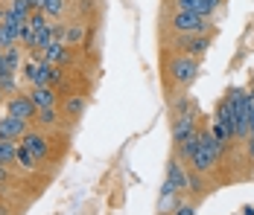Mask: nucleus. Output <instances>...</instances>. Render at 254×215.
Instances as JSON below:
<instances>
[{
  "label": "nucleus",
  "instance_id": "nucleus-1",
  "mask_svg": "<svg viewBox=\"0 0 254 215\" xmlns=\"http://www.w3.org/2000/svg\"><path fill=\"white\" fill-rule=\"evenodd\" d=\"M222 148H225V143H219L210 131H199V148H196V154L190 157V160H193V169H196V172L213 169V163L222 157Z\"/></svg>",
  "mask_w": 254,
  "mask_h": 215
},
{
  "label": "nucleus",
  "instance_id": "nucleus-2",
  "mask_svg": "<svg viewBox=\"0 0 254 215\" xmlns=\"http://www.w3.org/2000/svg\"><path fill=\"white\" fill-rule=\"evenodd\" d=\"M170 24H173V29L178 35H204L207 32V18L196 15V12H178L176 9Z\"/></svg>",
  "mask_w": 254,
  "mask_h": 215
},
{
  "label": "nucleus",
  "instance_id": "nucleus-3",
  "mask_svg": "<svg viewBox=\"0 0 254 215\" xmlns=\"http://www.w3.org/2000/svg\"><path fill=\"white\" fill-rule=\"evenodd\" d=\"M234 96V114H237V128H234V140H246L249 137V93L246 90H231Z\"/></svg>",
  "mask_w": 254,
  "mask_h": 215
},
{
  "label": "nucleus",
  "instance_id": "nucleus-4",
  "mask_svg": "<svg viewBox=\"0 0 254 215\" xmlns=\"http://www.w3.org/2000/svg\"><path fill=\"white\" fill-rule=\"evenodd\" d=\"M196 70H199V64H196V58H190V55H176V58L170 61V73H173V79H176L178 85L193 82V79H196Z\"/></svg>",
  "mask_w": 254,
  "mask_h": 215
},
{
  "label": "nucleus",
  "instance_id": "nucleus-5",
  "mask_svg": "<svg viewBox=\"0 0 254 215\" xmlns=\"http://www.w3.org/2000/svg\"><path fill=\"white\" fill-rule=\"evenodd\" d=\"M6 114H12V117H21V120H35V114H38V108H35V102L29 99V93L26 96H12L9 102H6Z\"/></svg>",
  "mask_w": 254,
  "mask_h": 215
},
{
  "label": "nucleus",
  "instance_id": "nucleus-6",
  "mask_svg": "<svg viewBox=\"0 0 254 215\" xmlns=\"http://www.w3.org/2000/svg\"><path fill=\"white\" fill-rule=\"evenodd\" d=\"M26 131H29V125H26V120H21V117L6 114V117L0 120V137H3V140H21Z\"/></svg>",
  "mask_w": 254,
  "mask_h": 215
},
{
  "label": "nucleus",
  "instance_id": "nucleus-7",
  "mask_svg": "<svg viewBox=\"0 0 254 215\" xmlns=\"http://www.w3.org/2000/svg\"><path fill=\"white\" fill-rule=\"evenodd\" d=\"M222 0H176V9L178 12H196L202 18H210L216 9H219Z\"/></svg>",
  "mask_w": 254,
  "mask_h": 215
},
{
  "label": "nucleus",
  "instance_id": "nucleus-8",
  "mask_svg": "<svg viewBox=\"0 0 254 215\" xmlns=\"http://www.w3.org/2000/svg\"><path fill=\"white\" fill-rule=\"evenodd\" d=\"M207 47H210V41H207L204 35H181V38H178V49H181V55H190V58H196V55L207 52Z\"/></svg>",
  "mask_w": 254,
  "mask_h": 215
},
{
  "label": "nucleus",
  "instance_id": "nucleus-9",
  "mask_svg": "<svg viewBox=\"0 0 254 215\" xmlns=\"http://www.w3.org/2000/svg\"><path fill=\"white\" fill-rule=\"evenodd\" d=\"M50 73H53V64L50 61H32L24 67V76L32 82V87L38 85H50Z\"/></svg>",
  "mask_w": 254,
  "mask_h": 215
},
{
  "label": "nucleus",
  "instance_id": "nucleus-10",
  "mask_svg": "<svg viewBox=\"0 0 254 215\" xmlns=\"http://www.w3.org/2000/svg\"><path fill=\"white\" fill-rule=\"evenodd\" d=\"M21 145L29 148L38 160H44V157L50 154V145H47V140H44V134H38V131H26L24 137H21Z\"/></svg>",
  "mask_w": 254,
  "mask_h": 215
},
{
  "label": "nucleus",
  "instance_id": "nucleus-11",
  "mask_svg": "<svg viewBox=\"0 0 254 215\" xmlns=\"http://www.w3.org/2000/svg\"><path fill=\"white\" fill-rule=\"evenodd\" d=\"M213 117H216V122H219V125H225L231 134H234V128H237V114H234V96L228 93L225 99H222V102H219V105H216V114H213Z\"/></svg>",
  "mask_w": 254,
  "mask_h": 215
},
{
  "label": "nucleus",
  "instance_id": "nucleus-12",
  "mask_svg": "<svg viewBox=\"0 0 254 215\" xmlns=\"http://www.w3.org/2000/svg\"><path fill=\"white\" fill-rule=\"evenodd\" d=\"M167 180H170L173 189H178V192L190 189V174L184 172V166H181L178 160H170V163H167Z\"/></svg>",
  "mask_w": 254,
  "mask_h": 215
},
{
  "label": "nucleus",
  "instance_id": "nucleus-13",
  "mask_svg": "<svg viewBox=\"0 0 254 215\" xmlns=\"http://www.w3.org/2000/svg\"><path fill=\"white\" fill-rule=\"evenodd\" d=\"M41 61H50V64H67L70 61V52H67V44L64 41H53L50 47L41 52Z\"/></svg>",
  "mask_w": 254,
  "mask_h": 215
},
{
  "label": "nucleus",
  "instance_id": "nucleus-14",
  "mask_svg": "<svg viewBox=\"0 0 254 215\" xmlns=\"http://www.w3.org/2000/svg\"><path fill=\"white\" fill-rule=\"evenodd\" d=\"M29 99L35 102V108H56V93L50 90V85H38V87H32Z\"/></svg>",
  "mask_w": 254,
  "mask_h": 215
},
{
  "label": "nucleus",
  "instance_id": "nucleus-15",
  "mask_svg": "<svg viewBox=\"0 0 254 215\" xmlns=\"http://www.w3.org/2000/svg\"><path fill=\"white\" fill-rule=\"evenodd\" d=\"M190 134H196V125H193V117H178L176 125H173V140L178 143H184Z\"/></svg>",
  "mask_w": 254,
  "mask_h": 215
},
{
  "label": "nucleus",
  "instance_id": "nucleus-16",
  "mask_svg": "<svg viewBox=\"0 0 254 215\" xmlns=\"http://www.w3.org/2000/svg\"><path fill=\"white\" fill-rule=\"evenodd\" d=\"M15 163H18V166L24 169V172H35L41 160H38V157H35L32 151H29V148H24V145H18V154H15Z\"/></svg>",
  "mask_w": 254,
  "mask_h": 215
},
{
  "label": "nucleus",
  "instance_id": "nucleus-17",
  "mask_svg": "<svg viewBox=\"0 0 254 215\" xmlns=\"http://www.w3.org/2000/svg\"><path fill=\"white\" fill-rule=\"evenodd\" d=\"M82 38H85V24H70L64 29V44H67V47L82 44Z\"/></svg>",
  "mask_w": 254,
  "mask_h": 215
},
{
  "label": "nucleus",
  "instance_id": "nucleus-18",
  "mask_svg": "<svg viewBox=\"0 0 254 215\" xmlns=\"http://www.w3.org/2000/svg\"><path fill=\"white\" fill-rule=\"evenodd\" d=\"M3 61H6V73H18L21 70V52H18V47H6Z\"/></svg>",
  "mask_w": 254,
  "mask_h": 215
},
{
  "label": "nucleus",
  "instance_id": "nucleus-19",
  "mask_svg": "<svg viewBox=\"0 0 254 215\" xmlns=\"http://www.w3.org/2000/svg\"><path fill=\"white\" fill-rule=\"evenodd\" d=\"M38 9L50 18H59L64 12V0H38Z\"/></svg>",
  "mask_w": 254,
  "mask_h": 215
},
{
  "label": "nucleus",
  "instance_id": "nucleus-20",
  "mask_svg": "<svg viewBox=\"0 0 254 215\" xmlns=\"http://www.w3.org/2000/svg\"><path fill=\"white\" fill-rule=\"evenodd\" d=\"M196 148H199V131H196V134H190L184 143H178V151H181V157H187V160L196 154Z\"/></svg>",
  "mask_w": 254,
  "mask_h": 215
},
{
  "label": "nucleus",
  "instance_id": "nucleus-21",
  "mask_svg": "<svg viewBox=\"0 0 254 215\" xmlns=\"http://www.w3.org/2000/svg\"><path fill=\"white\" fill-rule=\"evenodd\" d=\"M15 44H18V32L9 24H0V47L6 49V47H15Z\"/></svg>",
  "mask_w": 254,
  "mask_h": 215
},
{
  "label": "nucleus",
  "instance_id": "nucleus-22",
  "mask_svg": "<svg viewBox=\"0 0 254 215\" xmlns=\"http://www.w3.org/2000/svg\"><path fill=\"white\" fill-rule=\"evenodd\" d=\"M15 154H18V145H12V140H3V137H0V163H3V166L12 163Z\"/></svg>",
  "mask_w": 254,
  "mask_h": 215
},
{
  "label": "nucleus",
  "instance_id": "nucleus-23",
  "mask_svg": "<svg viewBox=\"0 0 254 215\" xmlns=\"http://www.w3.org/2000/svg\"><path fill=\"white\" fill-rule=\"evenodd\" d=\"M64 108H67L70 117H79V114L85 111V99H82V96H70V99L64 102Z\"/></svg>",
  "mask_w": 254,
  "mask_h": 215
},
{
  "label": "nucleus",
  "instance_id": "nucleus-24",
  "mask_svg": "<svg viewBox=\"0 0 254 215\" xmlns=\"http://www.w3.org/2000/svg\"><path fill=\"white\" fill-rule=\"evenodd\" d=\"M210 134L219 140V143H228V140H234V134H231L225 125H219V122H213V128H210Z\"/></svg>",
  "mask_w": 254,
  "mask_h": 215
},
{
  "label": "nucleus",
  "instance_id": "nucleus-25",
  "mask_svg": "<svg viewBox=\"0 0 254 215\" xmlns=\"http://www.w3.org/2000/svg\"><path fill=\"white\" fill-rule=\"evenodd\" d=\"M35 120L41 122V125H53V122H56V108H38Z\"/></svg>",
  "mask_w": 254,
  "mask_h": 215
},
{
  "label": "nucleus",
  "instance_id": "nucleus-26",
  "mask_svg": "<svg viewBox=\"0 0 254 215\" xmlns=\"http://www.w3.org/2000/svg\"><path fill=\"white\" fill-rule=\"evenodd\" d=\"M249 114H252V120H249V134H254V90H249Z\"/></svg>",
  "mask_w": 254,
  "mask_h": 215
},
{
  "label": "nucleus",
  "instance_id": "nucleus-27",
  "mask_svg": "<svg viewBox=\"0 0 254 215\" xmlns=\"http://www.w3.org/2000/svg\"><path fill=\"white\" fill-rule=\"evenodd\" d=\"M176 215H193V207H190V204H178Z\"/></svg>",
  "mask_w": 254,
  "mask_h": 215
},
{
  "label": "nucleus",
  "instance_id": "nucleus-28",
  "mask_svg": "<svg viewBox=\"0 0 254 215\" xmlns=\"http://www.w3.org/2000/svg\"><path fill=\"white\" fill-rule=\"evenodd\" d=\"M246 151H249V157L254 160V134H249V137H246Z\"/></svg>",
  "mask_w": 254,
  "mask_h": 215
},
{
  "label": "nucleus",
  "instance_id": "nucleus-29",
  "mask_svg": "<svg viewBox=\"0 0 254 215\" xmlns=\"http://www.w3.org/2000/svg\"><path fill=\"white\" fill-rule=\"evenodd\" d=\"M3 52H6V49L0 47V76H3V73H6V61H3Z\"/></svg>",
  "mask_w": 254,
  "mask_h": 215
},
{
  "label": "nucleus",
  "instance_id": "nucleus-30",
  "mask_svg": "<svg viewBox=\"0 0 254 215\" xmlns=\"http://www.w3.org/2000/svg\"><path fill=\"white\" fill-rule=\"evenodd\" d=\"M26 6H29V9H32V12H35V9H38V0H24Z\"/></svg>",
  "mask_w": 254,
  "mask_h": 215
},
{
  "label": "nucleus",
  "instance_id": "nucleus-31",
  "mask_svg": "<svg viewBox=\"0 0 254 215\" xmlns=\"http://www.w3.org/2000/svg\"><path fill=\"white\" fill-rule=\"evenodd\" d=\"M6 177H9V174H6V166H3V163H0V183H3V180H6Z\"/></svg>",
  "mask_w": 254,
  "mask_h": 215
},
{
  "label": "nucleus",
  "instance_id": "nucleus-32",
  "mask_svg": "<svg viewBox=\"0 0 254 215\" xmlns=\"http://www.w3.org/2000/svg\"><path fill=\"white\" fill-rule=\"evenodd\" d=\"M3 15H6V12H3V9H0V24H3Z\"/></svg>",
  "mask_w": 254,
  "mask_h": 215
}]
</instances>
